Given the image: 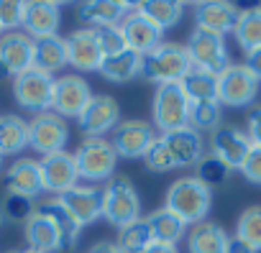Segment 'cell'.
Returning a JSON list of instances; mask_svg holds the SVG:
<instances>
[{"mask_svg":"<svg viewBox=\"0 0 261 253\" xmlns=\"http://www.w3.org/2000/svg\"><path fill=\"white\" fill-rule=\"evenodd\" d=\"M213 205V189L197 177H179L169 184L164 194V207L172 210L187 228L205 222Z\"/></svg>","mask_w":261,"mask_h":253,"instance_id":"6da1fadb","label":"cell"},{"mask_svg":"<svg viewBox=\"0 0 261 253\" xmlns=\"http://www.w3.org/2000/svg\"><path fill=\"white\" fill-rule=\"evenodd\" d=\"M192 72L190 57L182 44L162 41L154 51L141 57V77L151 85H179Z\"/></svg>","mask_w":261,"mask_h":253,"instance_id":"7a4b0ae2","label":"cell"},{"mask_svg":"<svg viewBox=\"0 0 261 253\" xmlns=\"http://www.w3.org/2000/svg\"><path fill=\"white\" fill-rule=\"evenodd\" d=\"M102 217L115 228L141 217V197L128 177H113L102 187Z\"/></svg>","mask_w":261,"mask_h":253,"instance_id":"3957f363","label":"cell"},{"mask_svg":"<svg viewBox=\"0 0 261 253\" xmlns=\"http://www.w3.org/2000/svg\"><path fill=\"white\" fill-rule=\"evenodd\" d=\"M185 51L190 57L192 69H200V72H207V74H215V77L233 64L228 46H225V36H218V34H210V31H202V29L190 31Z\"/></svg>","mask_w":261,"mask_h":253,"instance_id":"277c9868","label":"cell"},{"mask_svg":"<svg viewBox=\"0 0 261 253\" xmlns=\"http://www.w3.org/2000/svg\"><path fill=\"white\" fill-rule=\"evenodd\" d=\"M151 125L164 133L190 125V100L182 85H159L151 100Z\"/></svg>","mask_w":261,"mask_h":253,"instance_id":"5b68a950","label":"cell"},{"mask_svg":"<svg viewBox=\"0 0 261 253\" xmlns=\"http://www.w3.org/2000/svg\"><path fill=\"white\" fill-rule=\"evenodd\" d=\"M72 156L85 182H110L118 166V154L105 138H85Z\"/></svg>","mask_w":261,"mask_h":253,"instance_id":"8992f818","label":"cell"},{"mask_svg":"<svg viewBox=\"0 0 261 253\" xmlns=\"http://www.w3.org/2000/svg\"><path fill=\"white\" fill-rule=\"evenodd\" d=\"M54 74H46L41 69H26L21 72L18 77H13V97L16 102L39 115V113H46L51 110V97H54Z\"/></svg>","mask_w":261,"mask_h":253,"instance_id":"52a82bcc","label":"cell"},{"mask_svg":"<svg viewBox=\"0 0 261 253\" xmlns=\"http://www.w3.org/2000/svg\"><path fill=\"white\" fill-rule=\"evenodd\" d=\"M156 138L159 136L149 120L130 118L115 125V131L110 136V146L115 149L118 159H144Z\"/></svg>","mask_w":261,"mask_h":253,"instance_id":"ba28073f","label":"cell"},{"mask_svg":"<svg viewBox=\"0 0 261 253\" xmlns=\"http://www.w3.org/2000/svg\"><path fill=\"white\" fill-rule=\"evenodd\" d=\"M67 138H69L67 120L59 118V115L51 113V110L39 113V115H34V118L29 120V146H31L34 151H39L41 159L64 151Z\"/></svg>","mask_w":261,"mask_h":253,"instance_id":"9c48e42d","label":"cell"},{"mask_svg":"<svg viewBox=\"0 0 261 253\" xmlns=\"http://www.w3.org/2000/svg\"><path fill=\"white\" fill-rule=\"evenodd\" d=\"M258 95V79L246 64H230L218 74V102L225 107H246Z\"/></svg>","mask_w":261,"mask_h":253,"instance_id":"30bf717a","label":"cell"},{"mask_svg":"<svg viewBox=\"0 0 261 253\" xmlns=\"http://www.w3.org/2000/svg\"><path fill=\"white\" fill-rule=\"evenodd\" d=\"M120 123V105L113 95H92L82 115L77 118L80 133L85 138H105V133H113Z\"/></svg>","mask_w":261,"mask_h":253,"instance_id":"8fae6325","label":"cell"},{"mask_svg":"<svg viewBox=\"0 0 261 253\" xmlns=\"http://www.w3.org/2000/svg\"><path fill=\"white\" fill-rule=\"evenodd\" d=\"M92 100L90 85L80 74H62L54 79V97H51V113L59 118H80L87 102Z\"/></svg>","mask_w":261,"mask_h":253,"instance_id":"7c38bea8","label":"cell"},{"mask_svg":"<svg viewBox=\"0 0 261 253\" xmlns=\"http://www.w3.org/2000/svg\"><path fill=\"white\" fill-rule=\"evenodd\" d=\"M248 151H251V141H248L246 131L236 128V125H223L220 123L210 133V154L215 159H220L230 172L241 169Z\"/></svg>","mask_w":261,"mask_h":253,"instance_id":"4fadbf2b","label":"cell"},{"mask_svg":"<svg viewBox=\"0 0 261 253\" xmlns=\"http://www.w3.org/2000/svg\"><path fill=\"white\" fill-rule=\"evenodd\" d=\"M41 166V179H44V192L51 194H64L67 189L80 184V174H77V164L74 156L69 151H59L51 156H44L39 161Z\"/></svg>","mask_w":261,"mask_h":253,"instance_id":"5bb4252c","label":"cell"},{"mask_svg":"<svg viewBox=\"0 0 261 253\" xmlns=\"http://www.w3.org/2000/svg\"><path fill=\"white\" fill-rule=\"evenodd\" d=\"M67 64L77 72H97L102 64V49L97 44L95 29H77L67 39Z\"/></svg>","mask_w":261,"mask_h":253,"instance_id":"9a60e30c","label":"cell"},{"mask_svg":"<svg viewBox=\"0 0 261 253\" xmlns=\"http://www.w3.org/2000/svg\"><path fill=\"white\" fill-rule=\"evenodd\" d=\"M57 200L67 207V212L82 228L92 225V222H97L102 217V187H82V184H77V187L67 189L64 194H59Z\"/></svg>","mask_w":261,"mask_h":253,"instance_id":"2e32d148","label":"cell"},{"mask_svg":"<svg viewBox=\"0 0 261 253\" xmlns=\"http://www.w3.org/2000/svg\"><path fill=\"white\" fill-rule=\"evenodd\" d=\"M162 141L167 144V149H169L177 169L179 166H197L200 159L205 156V138H202L200 131L190 128V125L164 133Z\"/></svg>","mask_w":261,"mask_h":253,"instance_id":"e0dca14e","label":"cell"},{"mask_svg":"<svg viewBox=\"0 0 261 253\" xmlns=\"http://www.w3.org/2000/svg\"><path fill=\"white\" fill-rule=\"evenodd\" d=\"M120 29H123V34H125L128 49L136 51V54H141V57L149 54V51H154V49L164 41V31L156 29L146 16H141V13L136 11V6H134V11L123 18Z\"/></svg>","mask_w":261,"mask_h":253,"instance_id":"ac0fdd59","label":"cell"},{"mask_svg":"<svg viewBox=\"0 0 261 253\" xmlns=\"http://www.w3.org/2000/svg\"><path fill=\"white\" fill-rule=\"evenodd\" d=\"M238 16H241V8L233 3H220V0L218 3H197L195 6V29L225 36V34H233Z\"/></svg>","mask_w":261,"mask_h":253,"instance_id":"d6986e66","label":"cell"},{"mask_svg":"<svg viewBox=\"0 0 261 253\" xmlns=\"http://www.w3.org/2000/svg\"><path fill=\"white\" fill-rule=\"evenodd\" d=\"M6 189L29 200H36L44 192V179H41V166L36 159H18L8 166L6 172Z\"/></svg>","mask_w":261,"mask_h":253,"instance_id":"ffe728a7","label":"cell"},{"mask_svg":"<svg viewBox=\"0 0 261 253\" xmlns=\"http://www.w3.org/2000/svg\"><path fill=\"white\" fill-rule=\"evenodd\" d=\"M23 238H26V245L29 250H36V253H54V250H62V238H59V230L54 225V220L36 207V212L23 222Z\"/></svg>","mask_w":261,"mask_h":253,"instance_id":"44dd1931","label":"cell"},{"mask_svg":"<svg viewBox=\"0 0 261 253\" xmlns=\"http://www.w3.org/2000/svg\"><path fill=\"white\" fill-rule=\"evenodd\" d=\"M0 62L13 77L34 67V39L23 31H11L0 36Z\"/></svg>","mask_w":261,"mask_h":253,"instance_id":"7402d4cb","label":"cell"},{"mask_svg":"<svg viewBox=\"0 0 261 253\" xmlns=\"http://www.w3.org/2000/svg\"><path fill=\"white\" fill-rule=\"evenodd\" d=\"M134 11V3H115V0H90L77 8V18L85 23V29H102V26H118L123 18Z\"/></svg>","mask_w":261,"mask_h":253,"instance_id":"603a6c76","label":"cell"},{"mask_svg":"<svg viewBox=\"0 0 261 253\" xmlns=\"http://www.w3.org/2000/svg\"><path fill=\"white\" fill-rule=\"evenodd\" d=\"M62 23V8L59 3H26V18H23V34L31 39L57 36Z\"/></svg>","mask_w":261,"mask_h":253,"instance_id":"cb8c5ba5","label":"cell"},{"mask_svg":"<svg viewBox=\"0 0 261 253\" xmlns=\"http://www.w3.org/2000/svg\"><path fill=\"white\" fill-rule=\"evenodd\" d=\"M230 235L218 222H197L187 230V248L190 253H225Z\"/></svg>","mask_w":261,"mask_h":253,"instance_id":"d4e9b609","label":"cell"},{"mask_svg":"<svg viewBox=\"0 0 261 253\" xmlns=\"http://www.w3.org/2000/svg\"><path fill=\"white\" fill-rule=\"evenodd\" d=\"M62 67H67V41L59 34L34 39V69L54 74Z\"/></svg>","mask_w":261,"mask_h":253,"instance_id":"484cf974","label":"cell"},{"mask_svg":"<svg viewBox=\"0 0 261 253\" xmlns=\"http://www.w3.org/2000/svg\"><path fill=\"white\" fill-rule=\"evenodd\" d=\"M144 220H146V225H149V230H151L154 243L177 245V243L187 235V230H190V228H187L172 210H167V207H159V210L149 212Z\"/></svg>","mask_w":261,"mask_h":253,"instance_id":"4316f807","label":"cell"},{"mask_svg":"<svg viewBox=\"0 0 261 253\" xmlns=\"http://www.w3.org/2000/svg\"><path fill=\"white\" fill-rule=\"evenodd\" d=\"M29 146V120L16 113L0 115V156H13Z\"/></svg>","mask_w":261,"mask_h":253,"instance_id":"83f0119b","label":"cell"},{"mask_svg":"<svg viewBox=\"0 0 261 253\" xmlns=\"http://www.w3.org/2000/svg\"><path fill=\"white\" fill-rule=\"evenodd\" d=\"M108 82H128L134 77H141V54L136 51H120L113 57H102V64L97 69Z\"/></svg>","mask_w":261,"mask_h":253,"instance_id":"f1b7e54d","label":"cell"},{"mask_svg":"<svg viewBox=\"0 0 261 253\" xmlns=\"http://www.w3.org/2000/svg\"><path fill=\"white\" fill-rule=\"evenodd\" d=\"M39 210H44V212L54 220V225H57V230H59V238H62V248H64V250H67V248H74L77 240H80V235H82V225L67 212V207L54 197V200L41 202Z\"/></svg>","mask_w":261,"mask_h":253,"instance_id":"f546056e","label":"cell"},{"mask_svg":"<svg viewBox=\"0 0 261 253\" xmlns=\"http://www.w3.org/2000/svg\"><path fill=\"white\" fill-rule=\"evenodd\" d=\"M233 36H236L238 46L243 49V54L261 49V6H251V8L241 11Z\"/></svg>","mask_w":261,"mask_h":253,"instance_id":"4dcf8cb0","label":"cell"},{"mask_svg":"<svg viewBox=\"0 0 261 253\" xmlns=\"http://www.w3.org/2000/svg\"><path fill=\"white\" fill-rule=\"evenodd\" d=\"M134 6L141 16H146L162 31L174 29L185 13V6L177 3V0H149V3H134Z\"/></svg>","mask_w":261,"mask_h":253,"instance_id":"1f68e13d","label":"cell"},{"mask_svg":"<svg viewBox=\"0 0 261 253\" xmlns=\"http://www.w3.org/2000/svg\"><path fill=\"white\" fill-rule=\"evenodd\" d=\"M179 85H182V90H185V95H187L190 102L218 100V77H215V74H207V72L192 69Z\"/></svg>","mask_w":261,"mask_h":253,"instance_id":"d6a6232c","label":"cell"},{"mask_svg":"<svg viewBox=\"0 0 261 253\" xmlns=\"http://www.w3.org/2000/svg\"><path fill=\"white\" fill-rule=\"evenodd\" d=\"M233 238H238L241 243H246L256 253L261 250V205H251L238 215Z\"/></svg>","mask_w":261,"mask_h":253,"instance_id":"836d02e7","label":"cell"},{"mask_svg":"<svg viewBox=\"0 0 261 253\" xmlns=\"http://www.w3.org/2000/svg\"><path fill=\"white\" fill-rule=\"evenodd\" d=\"M115 243H118L125 253H141L146 245L154 243V238H151V230H149L146 220L139 217V220H134V222L118 228V240H115Z\"/></svg>","mask_w":261,"mask_h":253,"instance_id":"e575fe53","label":"cell"},{"mask_svg":"<svg viewBox=\"0 0 261 253\" xmlns=\"http://www.w3.org/2000/svg\"><path fill=\"white\" fill-rule=\"evenodd\" d=\"M220 113L223 105L218 100H205V102H190V128L195 131H215L220 125Z\"/></svg>","mask_w":261,"mask_h":253,"instance_id":"d590c367","label":"cell"},{"mask_svg":"<svg viewBox=\"0 0 261 253\" xmlns=\"http://www.w3.org/2000/svg\"><path fill=\"white\" fill-rule=\"evenodd\" d=\"M195 169H197V174H195V177H197L202 184H207L210 189H213L215 184H223V182L230 177V169H228L220 159H215L213 154H205Z\"/></svg>","mask_w":261,"mask_h":253,"instance_id":"8d00e7d4","label":"cell"},{"mask_svg":"<svg viewBox=\"0 0 261 253\" xmlns=\"http://www.w3.org/2000/svg\"><path fill=\"white\" fill-rule=\"evenodd\" d=\"M34 212H36L34 200L21 197V194H13V192H6L3 205H0V215H3V217H8L13 222H26Z\"/></svg>","mask_w":261,"mask_h":253,"instance_id":"74e56055","label":"cell"},{"mask_svg":"<svg viewBox=\"0 0 261 253\" xmlns=\"http://www.w3.org/2000/svg\"><path fill=\"white\" fill-rule=\"evenodd\" d=\"M95 36H97V44L102 49V57H113V54H120L128 49V41H125V34L118 26H102V29H95Z\"/></svg>","mask_w":261,"mask_h":253,"instance_id":"f35d334b","label":"cell"},{"mask_svg":"<svg viewBox=\"0 0 261 253\" xmlns=\"http://www.w3.org/2000/svg\"><path fill=\"white\" fill-rule=\"evenodd\" d=\"M23 18H26V3H18V0H0V31L3 34L23 29Z\"/></svg>","mask_w":261,"mask_h":253,"instance_id":"ab89813d","label":"cell"},{"mask_svg":"<svg viewBox=\"0 0 261 253\" xmlns=\"http://www.w3.org/2000/svg\"><path fill=\"white\" fill-rule=\"evenodd\" d=\"M144 161H146V166H149L151 172H156V174H164V172L177 169V164H174V159H172V154H169L167 144L162 141V136L151 144V149L146 151Z\"/></svg>","mask_w":261,"mask_h":253,"instance_id":"60d3db41","label":"cell"},{"mask_svg":"<svg viewBox=\"0 0 261 253\" xmlns=\"http://www.w3.org/2000/svg\"><path fill=\"white\" fill-rule=\"evenodd\" d=\"M238 172H241L251 184H261V149L251 146V151H248V156L243 159V164H241Z\"/></svg>","mask_w":261,"mask_h":253,"instance_id":"b9f144b4","label":"cell"},{"mask_svg":"<svg viewBox=\"0 0 261 253\" xmlns=\"http://www.w3.org/2000/svg\"><path fill=\"white\" fill-rule=\"evenodd\" d=\"M246 136H248L251 146L261 149V105L253 107L246 118Z\"/></svg>","mask_w":261,"mask_h":253,"instance_id":"7bdbcfd3","label":"cell"},{"mask_svg":"<svg viewBox=\"0 0 261 253\" xmlns=\"http://www.w3.org/2000/svg\"><path fill=\"white\" fill-rule=\"evenodd\" d=\"M243 64L248 67V72H251V74L258 79V85H261V49L246 54V62H243Z\"/></svg>","mask_w":261,"mask_h":253,"instance_id":"ee69618b","label":"cell"},{"mask_svg":"<svg viewBox=\"0 0 261 253\" xmlns=\"http://www.w3.org/2000/svg\"><path fill=\"white\" fill-rule=\"evenodd\" d=\"M87 253H125L115 240H100V243H95Z\"/></svg>","mask_w":261,"mask_h":253,"instance_id":"f6af8a7d","label":"cell"},{"mask_svg":"<svg viewBox=\"0 0 261 253\" xmlns=\"http://www.w3.org/2000/svg\"><path fill=\"white\" fill-rule=\"evenodd\" d=\"M141 253H179V248L177 245H169V243H151Z\"/></svg>","mask_w":261,"mask_h":253,"instance_id":"bcb514c9","label":"cell"},{"mask_svg":"<svg viewBox=\"0 0 261 253\" xmlns=\"http://www.w3.org/2000/svg\"><path fill=\"white\" fill-rule=\"evenodd\" d=\"M225 253H256L253 248H248L246 243H241L238 238H230V243H228V250Z\"/></svg>","mask_w":261,"mask_h":253,"instance_id":"7dc6e473","label":"cell"},{"mask_svg":"<svg viewBox=\"0 0 261 253\" xmlns=\"http://www.w3.org/2000/svg\"><path fill=\"white\" fill-rule=\"evenodd\" d=\"M6 79H13V74L8 72V67L3 62H0V82H6Z\"/></svg>","mask_w":261,"mask_h":253,"instance_id":"c3c4849f","label":"cell"},{"mask_svg":"<svg viewBox=\"0 0 261 253\" xmlns=\"http://www.w3.org/2000/svg\"><path fill=\"white\" fill-rule=\"evenodd\" d=\"M11 253H36V250H29V248H26V250H11Z\"/></svg>","mask_w":261,"mask_h":253,"instance_id":"681fc988","label":"cell"},{"mask_svg":"<svg viewBox=\"0 0 261 253\" xmlns=\"http://www.w3.org/2000/svg\"><path fill=\"white\" fill-rule=\"evenodd\" d=\"M0 166H3V156H0Z\"/></svg>","mask_w":261,"mask_h":253,"instance_id":"f907efd6","label":"cell"},{"mask_svg":"<svg viewBox=\"0 0 261 253\" xmlns=\"http://www.w3.org/2000/svg\"><path fill=\"white\" fill-rule=\"evenodd\" d=\"M0 222H3V215H0Z\"/></svg>","mask_w":261,"mask_h":253,"instance_id":"816d5d0a","label":"cell"},{"mask_svg":"<svg viewBox=\"0 0 261 253\" xmlns=\"http://www.w3.org/2000/svg\"><path fill=\"white\" fill-rule=\"evenodd\" d=\"M0 36H3V31H0Z\"/></svg>","mask_w":261,"mask_h":253,"instance_id":"f5cc1de1","label":"cell"}]
</instances>
